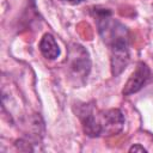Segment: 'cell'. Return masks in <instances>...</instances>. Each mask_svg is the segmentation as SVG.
<instances>
[{
  "mask_svg": "<svg viewBox=\"0 0 153 153\" xmlns=\"http://www.w3.org/2000/svg\"><path fill=\"white\" fill-rule=\"evenodd\" d=\"M87 136H111L122 131L124 116L118 109L98 110L93 104H79L75 110Z\"/></svg>",
  "mask_w": 153,
  "mask_h": 153,
  "instance_id": "cell-1",
  "label": "cell"
},
{
  "mask_svg": "<svg viewBox=\"0 0 153 153\" xmlns=\"http://www.w3.org/2000/svg\"><path fill=\"white\" fill-rule=\"evenodd\" d=\"M91 62L86 49L79 44H73L68 55V69L78 79H85L88 75Z\"/></svg>",
  "mask_w": 153,
  "mask_h": 153,
  "instance_id": "cell-2",
  "label": "cell"
},
{
  "mask_svg": "<svg viewBox=\"0 0 153 153\" xmlns=\"http://www.w3.org/2000/svg\"><path fill=\"white\" fill-rule=\"evenodd\" d=\"M149 78H151L149 67L145 62H139L135 71L129 76L128 81L126 82V85L122 90V93L124 96H129V94H133V93L140 91L143 87V85L149 80Z\"/></svg>",
  "mask_w": 153,
  "mask_h": 153,
  "instance_id": "cell-3",
  "label": "cell"
},
{
  "mask_svg": "<svg viewBox=\"0 0 153 153\" xmlns=\"http://www.w3.org/2000/svg\"><path fill=\"white\" fill-rule=\"evenodd\" d=\"M111 56V72L114 76L120 75L129 63V45L128 43H122L110 47Z\"/></svg>",
  "mask_w": 153,
  "mask_h": 153,
  "instance_id": "cell-4",
  "label": "cell"
},
{
  "mask_svg": "<svg viewBox=\"0 0 153 153\" xmlns=\"http://www.w3.org/2000/svg\"><path fill=\"white\" fill-rule=\"evenodd\" d=\"M39 50L42 55L48 60H55L60 55V48L50 33H45L39 42Z\"/></svg>",
  "mask_w": 153,
  "mask_h": 153,
  "instance_id": "cell-5",
  "label": "cell"
},
{
  "mask_svg": "<svg viewBox=\"0 0 153 153\" xmlns=\"http://www.w3.org/2000/svg\"><path fill=\"white\" fill-rule=\"evenodd\" d=\"M147 149L143 147V146H140V145H134L129 148V152H146Z\"/></svg>",
  "mask_w": 153,
  "mask_h": 153,
  "instance_id": "cell-6",
  "label": "cell"
},
{
  "mask_svg": "<svg viewBox=\"0 0 153 153\" xmlns=\"http://www.w3.org/2000/svg\"><path fill=\"white\" fill-rule=\"evenodd\" d=\"M62 2H67V4H71V5H78L80 2H82L84 0H60Z\"/></svg>",
  "mask_w": 153,
  "mask_h": 153,
  "instance_id": "cell-7",
  "label": "cell"
}]
</instances>
